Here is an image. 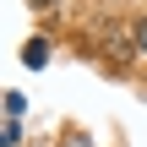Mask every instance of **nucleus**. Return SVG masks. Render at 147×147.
Wrapping results in <instances>:
<instances>
[{"mask_svg": "<svg viewBox=\"0 0 147 147\" xmlns=\"http://www.w3.org/2000/svg\"><path fill=\"white\" fill-rule=\"evenodd\" d=\"M49 49H55V44H49V38H33V44H27V49H22V60H27V65H33V71H38V65H49Z\"/></svg>", "mask_w": 147, "mask_h": 147, "instance_id": "nucleus-1", "label": "nucleus"}, {"mask_svg": "<svg viewBox=\"0 0 147 147\" xmlns=\"http://www.w3.org/2000/svg\"><path fill=\"white\" fill-rule=\"evenodd\" d=\"M0 147H22V120H5V131H0Z\"/></svg>", "mask_w": 147, "mask_h": 147, "instance_id": "nucleus-2", "label": "nucleus"}, {"mask_svg": "<svg viewBox=\"0 0 147 147\" xmlns=\"http://www.w3.org/2000/svg\"><path fill=\"white\" fill-rule=\"evenodd\" d=\"M131 44H136V55H147V16L131 22Z\"/></svg>", "mask_w": 147, "mask_h": 147, "instance_id": "nucleus-3", "label": "nucleus"}, {"mask_svg": "<svg viewBox=\"0 0 147 147\" xmlns=\"http://www.w3.org/2000/svg\"><path fill=\"white\" fill-rule=\"evenodd\" d=\"M22 109H27V98L11 87V93H5V115H11V120H22Z\"/></svg>", "mask_w": 147, "mask_h": 147, "instance_id": "nucleus-4", "label": "nucleus"}, {"mask_svg": "<svg viewBox=\"0 0 147 147\" xmlns=\"http://www.w3.org/2000/svg\"><path fill=\"white\" fill-rule=\"evenodd\" d=\"M60 147H93V142H87V136H65Z\"/></svg>", "mask_w": 147, "mask_h": 147, "instance_id": "nucleus-5", "label": "nucleus"}, {"mask_svg": "<svg viewBox=\"0 0 147 147\" xmlns=\"http://www.w3.org/2000/svg\"><path fill=\"white\" fill-rule=\"evenodd\" d=\"M33 5H60V0H33Z\"/></svg>", "mask_w": 147, "mask_h": 147, "instance_id": "nucleus-6", "label": "nucleus"}]
</instances>
